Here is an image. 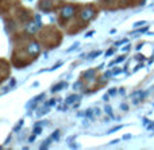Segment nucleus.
I'll list each match as a JSON object with an SVG mask.
<instances>
[{
  "mask_svg": "<svg viewBox=\"0 0 154 150\" xmlns=\"http://www.w3.org/2000/svg\"><path fill=\"white\" fill-rule=\"evenodd\" d=\"M95 14H96V11L93 10L92 7H85L84 10L80 12V18H81L84 22H89L91 19L95 18Z\"/></svg>",
  "mask_w": 154,
  "mask_h": 150,
  "instance_id": "f257e3e1",
  "label": "nucleus"
},
{
  "mask_svg": "<svg viewBox=\"0 0 154 150\" xmlns=\"http://www.w3.org/2000/svg\"><path fill=\"white\" fill-rule=\"evenodd\" d=\"M75 11H76L75 5H65L61 11V18L65 19V20H68L69 18H72V16L75 15Z\"/></svg>",
  "mask_w": 154,
  "mask_h": 150,
  "instance_id": "f03ea898",
  "label": "nucleus"
},
{
  "mask_svg": "<svg viewBox=\"0 0 154 150\" xmlns=\"http://www.w3.org/2000/svg\"><path fill=\"white\" fill-rule=\"evenodd\" d=\"M39 51H41L39 43H37V42L29 43V46H27V53H29L30 56H37V54H39Z\"/></svg>",
  "mask_w": 154,
  "mask_h": 150,
  "instance_id": "7ed1b4c3",
  "label": "nucleus"
},
{
  "mask_svg": "<svg viewBox=\"0 0 154 150\" xmlns=\"http://www.w3.org/2000/svg\"><path fill=\"white\" fill-rule=\"evenodd\" d=\"M68 87V84L65 83V81H61V83H58V84H56V85L51 88V92H58V91H61V89H64V88H66Z\"/></svg>",
  "mask_w": 154,
  "mask_h": 150,
  "instance_id": "20e7f679",
  "label": "nucleus"
},
{
  "mask_svg": "<svg viewBox=\"0 0 154 150\" xmlns=\"http://www.w3.org/2000/svg\"><path fill=\"white\" fill-rule=\"evenodd\" d=\"M79 99H80L79 95H70V96L68 97V99L65 100V102H66V104H72V103H75L76 100H79Z\"/></svg>",
  "mask_w": 154,
  "mask_h": 150,
  "instance_id": "39448f33",
  "label": "nucleus"
},
{
  "mask_svg": "<svg viewBox=\"0 0 154 150\" xmlns=\"http://www.w3.org/2000/svg\"><path fill=\"white\" fill-rule=\"evenodd\" d=\"M95 75H96V70L91 69V70H87V72L84 73V76L87 78H89V80H92V78H95Z\"/></svg>",
  "mask_w": 154,
  "mask_h": 150,
  "instance_id": "423d86ee",
  "label": "nucleus"
},
{
  "mask_svg": "<svg viewBox=\"0 0 154 150\" xmlns=\"http://www.w3.org/2000/svg\"><path fill=\"white\" fill-rule=\"evenodd\" d=\"M37 27H39L38 26V23L35 24V23H30V26L27 27V32H30V34H31V32H35L37 31Z\"/></svg>",
  "mask_w": 154,
  "mask_h": 150,
  "instance_id": "0eeeda50",
  "label": "nucleus"
},
{
  "mask_svg": "<svg viewBox=\"0 0 154 150\" xmlns=\"http://www.w3.org/2000/svg\"><path fill=\"white\" fill-rule=\"evenodd\" d=\"M100 54H101V51H100V50H93L92 53H89V54H88V58H89V60H93V58H95V57L100 56Z\"/></svg>",
  "mask_w": 154,
  "mask_h": 150,
  "instance_id": "6e6552de",
  "label": "nucleus"
},
{
  "mask_svg": "<svg viewBox=\"0 0 154 150\" xmlns=\"http://www.w3.org/2000/svg\"><path fill=\"white\" fill-rule=\"evenodd\" d=\"M125 61V56H120V57H118L115 61H112L111 64H109V66H112V65H115V64H119V62H123Z\"/></svg>",
  "mask_w": 154,
  "mask_h": 150,
  "instance_id": "1a4fd4ad",
  "label": "nucleus"
},
{
  "mask_svg": "<svg viewBox=\"0 0 154 150\" xmlns=\"http://www.w3.org/2000/svg\"><path fill=\"white\" fill-rule=\"evenodd\" d=\"M51 139H53V138H49V139H46L45 142H43L42 145H41V149H46V148H49V143L51 142Z\"/></svg>",
  "mask_w": 154,
  "mask_h": 150,
  "instance_id": "9d476101",
  "label": "nucleus"
},
{
  "mask_svg": "<svg viewBox=\"0 0 154 150\" xmlns=\"http://www.w3.org/2000/svg\"><path fill=\"white\" fill-rule=\"evenodd\" d=\"M81 87H82V83H81V81H77V83L73 84V89H76V91H77V89H80Z\"/></svg>",
  "mask_w": 154,
  "mask_h": 150,
  "instance_id": "9b49d317",
  "label": "nucleus"
},
{
  "mask_svg": "<svg viewBox=\"0 0 154 150\" xmlns=\"http://www.w3.org/2000/svg\"><path fill=\"white\" fill-rule=\"evenodd\" d=\"M43 97H45V93H41V95H38V96H35L32 100L38 103V102H41V99H43Z\"/></svg>",
  "mask_w": 154,
  "mask_h": 150,
  "instance_id": "f8f14e48",
  "label": "nucleus"
},
{
  "mask_svg": "<svg viewBox=\"0 0 154 150\" xmlns=\"http://www.w3.org/2000/svg\"><path fill=\"white\" fill-rule=\"evenodd\" d=\"M104 110H106V112L108 114L111 118H114V115H112V110H111V107H109V106H106V108H104Z\"/></svg>",
  "mask_w": 154,
  "mask_h": 150,
  "instance_id": "ddd939ff",
  "label": "nucleus"
},
{
  "mask_svg": "<svg viewBox=\"0 0 154 150\" xmlns=\"http://www.w3.org/2000/svg\"><path fill=\"white\" fill-rule=\"evenodd\" d=\"M23 126V119H22V121H19V123H18V126L15 127V129H14V131H19V130H20V127Z\"/></svg>",
  "mask_w": 154,
  "mask_h": 150,
  "instance_id": "4468645a",
  "label": "nucleus"
},
{
  "mask_svg": "<svg viewBox=\"0 0 154 150\" xmlns=\"http://www.w3.org/2000/svg\"><path fill=\"white\" fill-rule=\"evenodd\" d=\"M42 133V129H41V126H35V129H34V134H41Z\"/></svg>",
  "mask_w": 154,
  "mask_h": 150,
  "instance_id": "2eb2a0df",
  "label": "nucleus"
},
{
  "mask_svg": "<svg viewBox=\"0 0 154 150\" xmlns=\"http://www.w3.org/2000/svg\"><path fill=\"white\" fill-rule=\"evenodd\" d=\"M51 138H53V139H58V138H60V131H58V130H57V131H54V134L53 135H51Z\"/></svg>",
  "mask_w": 154,
  "mask_h": 150,
  "instance_id": "dca6fc26",
  "label": "nucleus"
},
{
  "mask_svg": "<svg viewBox=\"0 0 154 150\" xmlns=\"http://www.w3.org/2000/svg\"><path fill=\"white\" fill-rule=\"evenodd\" d=\"M79 45H80V43H79V42H76V43H73V45H72V47H69V49H68V50H66V51H68V53H69V51H72V50H75V49H76V47H77V46H79Z\"/></svg>",
  "mask_w": 154,
  "mask_h": 150,
  "instance_id": "f3484780",
  "label": "nucleus"
},
{
  "mask_svg": "<svg viewBox=\"0 0 154 150\" xmlns=\"http://www.w3.org/2000/svg\"><path fill=\"white\" fill-rule=\"evenodd\" d=\"M143 24H146V22H145V20L137 22V23H134V27H141V26H143Z\"/></svg>",
  "mask_w": 154,
  "mask_h": 150,
  "instance_id": "a211bd4d",
  "label": "nucleus"
},
{
  "mask_svg": "<svg viewBox=\"0 0 154 150\" xmlns=\"http://www.w3.org/2000/svg\"><path fill=\"white\" fill-rule=\"evenodd\" d=\"M48 112H49V110H48V108H45V110H43V108H42V110H41L39 112H38V116H42L43 114H48Z\"/></svg>",
  "mask_w": 154,
  "mask_h": 150,
  "instance_id": "6ab92c4d",
  "label": "nucleus"
},
{
  "mask_svg": "<svg viewBox=\"0 0 154 150\" xmlns=\"http://www.w3.org/2000/svg\"><path fill=\"white\" fill-rule=\"evenodd\" d=\"M57 104V102H56V99H51L49 103H45V106H56Z\"/></svg>",
  "mask_w": 154,
  "mask_h": 150,
  "instance_id": "aec40b11",
  "label": "nucleus"
},
{
  "mask_svg": "<svg viewBox=\"0 0 154 150\" xmlns=\"http://www.w3.org/2000/svg\"><path fill=\"white\" fill-rule=\"evenodd\" d=\"M122 129V126H116V127H114V129H111L108 131V134H111V133H114V131H118V130H120Z\"/></svg>",
  "mask_w": 154,
  "mask_h": 150,
  "instance_id": "412c9836",
  "label": "nucleus"
},
{
  "mask_svg": "<svg viewBox=\"0 0 154 150\" xmlns=\"http://www.w3.org/2000/svg\"><path fill=\"white\" fill-rule=\"evenodd\" d=\"M61 65H62V62H61V61H60V62H58V64H56V65H54V66H53V68H50V70H54V69H58V68H60V66H61Z\"/></svg>",
  "mask_w": 154,
  "mask_h": 150,
  "instance_id": "4be33fe9",
  "label": "nucleus"
},
{
  "mask_svg": "<svg viewBox=\"0 0 154 150\" xmlns=\"http://www.w3.org/2000/svg\"><path fill=\"white\" fill-rule=\"evenodd\" d=\"M15 83H16V80H15V78H12V80L10 81V84H8V87H10V88H12V87L15 85Z\"/></svg>",
  "mask_w": 154,
  "mask_h": 150,
  "instance_id": "5701e85b",
  "label": "nucleus"
},
{
  "mask_svg": "<svg viewBox=\"0 0 154 150\" xmlns=\"http://www.w3.org/2000/svg\"><path fill=\"white\" fill-rule=\"evenodd\" d=\"M126 42H127V39H123V41H120V42L115 43V46H120V45H123V43H126Z\"/></svg>",
  "mask_w": 154,
  "mask_h": 150,
  "instance_id": "b1692460",
  "label": "nucleus"
},
{
  "mask_svg": "<svg viewBox=\"0 0 154 150\" xmlns=\"http://www.w3.org/2000/svg\"><path fill=\"white\" fill-rule=\"evenodd\" d=\"M103 100H104V102H108V100H109V93H106V95H104V96H103Z\"/></svg>",
  "mask_w": 154,
  "mask_h": 150,
  "instance_id": "393cba45",
  "label": "nucleus"
},
{
  "mask_svg": "<svg viewBox=\"0 0 154 150\" xmlns=\"http://www.w3.org/2000/svg\"><path fill=\"white\" fill-rule=\"evenodd\" d=\"M146 31H147V26H145L143 29H139L137 32H146Z\"/></svg>",
  "mask_w": 154,
  "mask_h": 150,
  "instance_id": "a878e982",
  "label": "nucleus"
},
{
  "mask_svg": "<svg viewBox=\"0 0 154 150\" xmlns=\"http://www.w3.org/2000/svg\"><path fill=\"white\" fill-rule=\"evenodd\" d=\"M93 34H95V31H88V32H87V35H85V37H87V38H89V37H92Z\"/></svg>",
  "mask_w": 154,
  "mask_h": 150,
  "instance_id": "bb28decb",
  "label": "nucleus"
},
{
  "mask_svg": "<svg viewBox=\"0 0 154 150\" xmlns=\"http://www.w3.org/2000/svg\"><path fill=\"white\" fill-rule=\"evenodd\" d=\"M114 51H115L114 49H111V50H108V51H107V53H106V54H107V57H108V56H112V54H114Z\"/></svg>",
  "mask_w": 154,
  "mask_h": 150,
  "instance_id": "cd10ccee",
  "label": "nucleus"
},
{
  "mask_svg": "<svg viewBox=\"0 0 154 150\" xmlns=\"http://www.w3.org/2000/svg\"><path fill=\"white\" fill-rule=\"evenodd\" d=\"M112 73H114V75H119V73H122V69H115Z\"/></svg>",
  "mask_w": 154,
  "mask_h": 150,
  "instance_id": "c85d7f7f",
  "label": "nucleus"
},
{
  "mask_svg": "<svg viewBox=\"0 0 154 150\" xmlns=\"http://www.w3.org/2000/svg\"><path fill=\"white\" fill-rule=\"evenodd\" d=\"M108 93H109V95H115V93H116V89H115V88H112L111 91L108 92Z\"/></svg>",
  "mask_w": 154,
  "mask_h": 150,
  "instance_id": "c756f323",
  "label": "nucleus"
},
{
  "mask_svg": "<svg viewBox=\"0 0 154 150\" xmlns=\"http://www.w3.org/2000/svg\"><path fill=\"white\" fill-rule=\"evenodd\" d=\"M35 135H37V134H35ZM35 135H31V137L29 138V141H30V142H34V141H35Z\"/></svg>",
  "mask_w": 154,
  "mask_h": 150,
  "instance_id": "7c9ffc66",
  "label": "nucleus"
},
{
  "mask_svg": "<svg viewBox=\"0 0 154 150\" xmlns=\"http://www.w3.org/2000/svg\"><path fill=\"white\" fill-rule=\"evenodd\" d=\"M111 75H114V73L112 72H106V75H104V77H109V76Z\"/></svg>",
  "mask_w": 154,
  "mask_h": 150,
  "instance_id": "2f4dec72",
  "label": "nucleus"
},
{
  "mask_svg": "<svg viewBox=\"0 0 154 150\" xmlns=\"http://www.w3.org/2000/svg\"><path fill=\"white\" fill-rule=\"evenodd\" d=\"M130 138H131V135H130V134H126L125 137H123V139H130Z\"/></svg>",
  "mask_w": 154,
  "mask_h": 150,
  "instance_id": "473e14b6",
  "label": "nucleus"
},
{
  "mask_svg": "<svg viewBox=\"0 0 154 150\" xmlns=\"http://www.w3.org/2000/svg\"><path fill=\"white\" fill-rule=\"evenodd\" d=\"M120 107H122V110H125V111L128 108V107H127V104H122V106H120Z\"/></svg>",
  "mask_w": 154,
  "mask_h": 150,
  "instance_id": "72a5a7b5",
  "label": "nucleus"
},
{
  "mask_svg": "<svg viewBox=\"0 0 154 150\" xmlns=\"http://www.w3.org/2000/svg\"><path fill=\"white\" fill-rule=\"evenodd\" d=\"M118 142H119V139H114V141H111L109 143H111V145H115V143H118Z\"/></svg>",
  "mask_w": 154,
  "mask_h": 150,
  "instance_id": "f704fd0d",
  "label": "nucleus"
},
{
  "mask_svg": "<svg viewBox=\"0 0 154 150\" xmlns=\"http://www.w3.org/2000/svg\"><path fill=\"white\" fill-rule=\"evenodd\" d=\"M123 50H125V51H127V50H130V45H127V46H125V47H123Z\"/></svg>",
  "mask_w": 154,
  "mask_h": 150,
  "instance_id": "c9c22d12",
  "label": "nucleus"
},
{
  "mask_svg": "<svg viewBox=\"0 0 154 150\" xmlns=\"http://www.w3.org/2000/svg\"><path fill=\"white\" fill-rule=\"evenodd\" d=\"M152 89H153V91H154V85H153V87H152Z\"/></svg>",
  "mask_w": 154,
  "mask_h": 150,
  "instance_id": "e433bc0d",
  "label": "nucleus"
}]
</instances>
